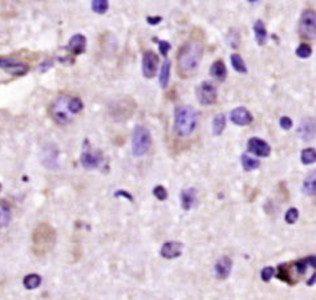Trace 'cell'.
<instances>
[{
    "mask_svg": "<svg viewBox=\"0 0 316 300\" xmlns=\"http://www.w3.org/2000/svg\"><path fill=\"white\" fill-rule=\"evenodd\" d=\"M241 164L245 172H252V170L259 169L260 166V162L258 161L256 158L248 156L247 153L242 154L241 156Z\"/></svg>",
    "mask_w": 316,
    "mask_h": 300,
    "instance_id": "25",
    "label": "cell"
},
{
    "mask_svg": "<svg viewBox=\"0 0 316 300\" xmlns=\"http://www.w3.org/2000/svg\"><path fill=\"white\" fill-rule=\"evenodd\" d=\"M23 284L27 289H35L38 288L39 285L42 284V276L38 274H30L27 275L26 278L23 279Z\"/></svg>",
    "mask_w": 316,
    "mask_h": 300,
    "instance_id": "29",
    "label": "cell"
},
{
    "mask_svg": "<svg viewBox=\"0 0 316 300\" xmlns=\"http://www.w3.org/2000/svg\"><path fill=\"white\" fill-rule=\"evenodd\" d=\"M275 275V268L274 267H264L263 270L260 271V278L263 281H270L272 279V276Z\"/></svg>",
    "mask_w": 316,
    "mask_h": 300,
    "instance_id": "38",
    "label": "cell"
},
{
    "mask_svg": "<svg viewBox=\"0 0 316 300\" xmlns=\"http://www.w3.org/2000/svg\"><path fill=\"white\" fill-rule=\"evenodd\" d=\"M151 146V134L143 125L135 126L132 135V152L135 157H143Z\"/></svg>",
    "mask_w": 316,
    "mask_h": 300,
    "instance_id": "4",
    "label": "cell"
},
{
    "mask_svg": "<svg viewBox=\"0 0 316 300\" xmlns=\"http://www.w3.org/2000/svg\"><path fill=\"white\" fill-rule=\"evenodd\" d=\"M83 109H84V104H83V101H81V98H79V97L69 98V110H71V113L73 114V116L79 114Z\"/></svg>",
    "mask_w": 316,
    "mask_h": 300,
    "instance_id": "33",
    "label": "cell"
},
{
    "mask_svg": "<svg viewBox=\"0 0 316 300\" xmlns=\"http://www.w3.org/2000/svg\"><path fill=\"white\" fill-rule=\"evenodd\" d=\"M42 162L45 168H48L51 170L59 169V149L56 145L49 143L43 149L42 152Z\"/></svg>",
    "mask_w": 316,
    "mask_h": 300,
    "instance_id": "12",
    "label": "cell"
},
{
    "mask_svg": "<svg viewBox=\"0 0 316 300\" xmlns=\"http://www.w3.org/2000/svg\"><path fill=\"white\" fill-rule=\"evenodd\" d=\"M109 10V2L108 0H93L92 2V11L98 15H104Z\"/></svg>",
    "mask_w": 316,
    "mask_h": 300,
    "instance_id": "31",
    "label": "cell"
},
{
    "mask_svg": "<svg viewBox=\"0 0 316 300\" xmlns=\"http://www.w3.org/2000/svg\"><path fill=\"white\" fill-rule=\"evenodd\" d=\"M203 56V44L201 40L192 38L178 51V73L182 77H189L198 69Z\"/></svg>",
    "mask_w": 316,
    "mask_h": 300,
    "instance_id": "1",
    "label": "cell"
},
{
    "mask_svg": "<svg viewBox=\"0 0 316 300\" xmlns=\"http://www.w3.org/2000/svg\"><path fill=\"white\" fill-rule=\"evenodd\" d=\"M299 34L304 39H315L316 15L312 8H307L301 14L299 22Z\"/></svg>",
    "mask_w": 316,
    "mask_h": 300,
    "instance_id": "7",
    "label": "cell"
},
{
    "mask_svg": "<svg viewBox=\"0 0 316 300\" xmlns=\"http://www.w3.org/2000/svg\"><path fill=\"white\" fill-rule=\"evenodd\" d=\"M0 68L12 76H24L30 71L28 65L11 57H0Z\"/></svg>",
    "mask_w": 316,
    "mask_h": 300,
    "instance_id": "10",
    "label": "cell"
},
{
    "mask_svg": "<svg viewBox=\"0 0 316 300\" xmlns=\"http://www.w3.org/2000/svg\"><path fill=\"white\" fill-rule=\"evenodd\" d=\"M0 190H2V185H0Z\"/></svg>",
    "mask_w": 316,
    "mask_h": 300,
    "instance_id": "43",
    "label": "cell"
},
{
    "mask_svg": "<svg viewBox=\"0 0 316 300\" xmlns=\"http://www.w3.org/2000/svg\"><path fill=\"white\" fill-rule=\"evenodd\" d=\"M226 128V116L223 113L214 117L213 120V134L221 135Z\"/></svg>",
    "mask_w": 316,
    "mask_h": 300,
    "instance_id": "27",
    "label": "cell"
},
{
    "mask_svg": "<svg viewBox=\"0 0 316 300\" xmlns=\"http://www.w3.org/2000/svg\"><path fill=\"white\" fill-rule=\"evenodd\" d=\"M67 49L72 55L75 56H79V55H83L85 51H87V38L81 34L73 35L69 42H68Z\"/></svg>",
    "mask_w": 316,
    "mask_h": 300,
    "instance_id": "14",
    "label": "cell"
},
{
    "mask_svg": "<svg viewBox=\"0 0 316 300\" xmlns=\"http://www.w3.org/2000/svg\"><path fill=\"white\" fill-rule=\"evenodd\" d=\"M184 244L177 240L165 242L161 247V256L165 259H176L182 255Z\"/></svg>",
    "mask_w": 316,
    "mask_h": 300,
    "instance_id": "15",
    "label": "cell"
},
{
    "mask_svg": "<svg viewBox=\"0 0 316 300\" xmlns=\"http://www.w3.org/2000/svg\"><path fill=\"white\" fill-rule=\"evenodd\" d=\"M231 270H233V260L229 256H222V258H219L217 260V263H215V276L219 280L229 278V275L231 274Z\"/></svg>",
    "mask_w": 316,
    "mask_h": 300,
    "instance_id": "16",
    "label": "cell"
},
{
    "mask_svg": "<svg viewBox=\"0 0 316 300\" xmlns=\"http://www.w3.org/2000/svg\"><path fill=\"white\" fill-rule=\"evenodd\" d=\"M181 207L185 211L192 210L194 205L197 203V189L196 188H188L181 192Z\"/></svg>",
    "mask_w": 316,
    "mask_h": 300,
    "instance_id": "18",
    "label": "cell"
},
{
    "mask_svg": "<svg viewBox=\"0 0 316 300\" xmlns=\"http://www.w3.org/2000/svg\"><path fill=\"white\" fill-rule=\"evenodd\" d=\"M279 125H280V128H282L283 130H290V129L292 128L293 122L290 117L283 116L280 117V120H279Z\"/></svg>",
    "mask_w": 316,
    "mask_h": 300,
    "instance_id": "39",
    "label": "cell"
},
{
    "mask_svg": "<svg viewBox=\"0 0 316 300\" xmlns=\"http://www.w3.org/2000/svg\"><path fill=\"white\" fill-rule=\"evenodd\" d=\"M210 76L219 81H225L227 77V68L222 60H217L210 67Z\"/></svg>",
    "mask_w": 316,
    "mask_h": 300,
    "instance_id": "21",
    "label": "cell"
},
{
    "mask_svg": "<svg viewBox=\"0 0 316 300\" xmlns=\"http://www.w3.org/2000/svg\"><path fill=\"white\" fill-rule=\"evenodd\" d=\"M276 278L279 280L284 281V283H288V284H295L296 280L292 278V275H291V271H290V264L288 263H282V264H279L278 268H276Z\"/></svg>",
    "mask_w": 316,
    "mask_h": 300,
    "instance_id": "22",
    "label": "cell"
},
{
    "mask_svg": "<svg viewBox=\"0 0 316 300\" xmlns=\"http://www.w3.org/2000/svg\"><path fill=\"white\" fill-rule=\"evenodd\" d=\"M146 22L149 23L150 26L155 27V26H158V24H160V23L162 22V18H161V16H147Z\"/></svg>",
    "mask_w": 316,
    "mask_h": 300,
    "instance_id": "41",
    "label": "cell"
},
{
    "mask_svg": "<svg viewBox=\"0 0 316 300\" xmlns=\"http://www.w3.org/2000/svg\"><path fill=\"white\" fill-rule=\"evenodd\" d=\"M297 135L303 141H311V139L315 138V122H313L312 118L301 120L299 128H297Z\"/></svg>",
    "mask_w": 316,
    "mask_h": 300,
    "instance_id": "17",
    "label": "cell"
},
{
    "mask_svg": "<svg viewBox=\"0 0 316 300\" xmlns=\"http://www.w3.org/2000/svg\"><path fill=\"white\" fill-rule=\"evenodd\" d=\"M55 239H56V234L55 230L47 223H42L38 226V229L35 230L34 233V244L35 250L38 254H45L49 251L55 244Z\"/></svg>",
    "mask_w": 316,
    "mask_h": 300,
    "instance_id": "3",
    "label": "cell"
},
{
    "mask_svg": "<svg viewBox=\"0 0 316 300\" xmlns=\"http://www.w3.org/2000/svg\"><path fill=\"white\" fill-rule=\"evenodd\" d=\"M80 161H81L84 169H100L104 164V156L100 150H96L90 146L89 141L85 139L83 145V152L80 156Z\"/></svg>",
    "mask_w": 316,
    "mask_h": 300,
    "instance_id": "6",
    "label": "cell"
},
{
    "mask_svg": "<svg viewBox=\"0 0 316 300\" xmlns=\"http://www.w3.org/2000/svg\"><path fill=\"white\" fill-rule=\"evenodd\" d=\"M315 278H316V275L312 274L311 279H308V281H307V285H313V284H315Z\"/></svg>",
    "mask_w": 316,
    "mask_h": 300,
    "instance_id": "42",
    "label": "cell"
},
{
    "mask_svg": "<svg viewBox=\"0 0 316 300\" xmlns=\"http://www.w3.org/2000/svg\"><path fill=\"white\" fill-rule=\"evenodd\" d=\"M197 98L201 105H213L218 98V90L210 81H203L197 88Z\"/></svg>",
    "mask_w": 316,
    "mask_h": 300,
    "instance_id": "8",
    "label": "cell"
},
{
    "mask_svg": "<svg viewBox=\"0 0 316 300\" xmlns=\"http://www.w3.org/2000/svg\"><path fill=\"white\" fill-rule=\"evenodd\" d=\"M198 124V112L192 105H178L174 110V131L178 137H189Z\"/></svg>",
    "mask_w": 316,
    "mask_h": 300,
    "instance_id": "2",
    "label": "cell"
},
{
    "mask_svg": "<svg viewBox=\"0 0 316 300\" xmlns=\"http://www.w3.org/2000/svg\"><path fill=\"white\" fill-rule=\"evenodd\" d=\"M158 64H160V57L157 53L151 49L145 51L142 55V75L146 79L154 77L158 71Z\"/></svg>",
    "mask_w": 316,
    "mask_h": 300,
    "instance_id": "9",
    "label": "cell"
},
{
    "mask_svg": "<svg viewBox=\"0 0 316 300\" xmlns=\"http://www.w3.org/2000/svg\"><path fill=\"white\" fill-rule=\"evenodd\" d=\"M114 197H117V198H118V197H124L125 199H128V201H130V202H133V201H134V199H133V197H132V194L126 192V190H116V192H114Z\"/></svg>",
    "mask_w": 316,
    "mask_h": 300,
    "instance_id": "40",
    "label": "cell"
},
{
    "mask_svg": "<svg viewBox=\"0 0 316 300\" xmlns=\"http://www.w3.org/2000/svg\"><path fill=\"white\" fill-rule=\"evenodd\" d=\"M227 44L230 45V48H238L239 47V42H241V38H239V31L237 28H231L227 34Z\"/></svg>",
    "mask_w": 316,
    "mask_h": 300,
    "instance_id": "32",
    "label": "cell"
},
{
    "mask_svg": "<svg viewBox=\"0 0 316 300\" xmlns=\"http://www.w3.org/2000/svg\"><path fill=\"white\" fill-rule=\"evenodd\" d=\"M295 53H296V56L300 57V59H308V57L311 56V53H312V48H311L308 44H300L296 48Z\"/></svg>",
    "mask_w": 316,
    "mask_h": 300,
    "instance_id": "34",
    "label": "cell"
},
{
    "mask_svg": "<svg viewBox=\"0 0 316 300\" xmlns=\"http://www.w3.org/2000/svg\"><path fill=\"white\" fill-rule=\"evenodd\" d=\"M254 34H255L256 43H258L260 47H263V45L267 43L268 34L263 20H256V22L254 23Z\"/></svg>",
    "mask_w": 316,
    "mask_h": 300,
    "instance_id": "20",
    "label": "cell"
},
{
    "mask_svg": "<svg viewBox=\"0 0 316 300\" xmlns=\"http://www.w3.org/2000/svg\"><path fill=\"white\" fill-rule=\"evenodd\" d=\"M154 42L158 43V48H160V52H161V55L164 57L168 56V53H169V51L172 49V44H170L169 42H165V40H157V39H154Z\"/></svg>",
    "mask_w": 316,
    "mask_h": 300,
    "instance_id": "37",
    "label": "cell"
},
{
    "mask_svg": "<svg viewBox=\"0 0 316 300\" xmlns=\"http://www.w3.org/2000/svg\"><path fill=\"white\" fill-rule=\"evenodd\" d=\"M69 96H61L56 98L49 108V113L57 124H69L73 118V114L69 110Z\"/></svg>",
    "mask_w": 316,
    "mask_h": 300,
    "instance_id": "5",
    "label": "cell"
},
{
    "mask_svg": "<svg viewBox=\"0 0 316 300\" xmlns=\"http://www.w3.org/2000/svg\"><path fill=\"white\" fill-rule=\"evenodd\" d=\"M12 219L11 209L4 201H0V229L7 227Z\"/></svg>",
    "mask_w": 316,
    "mask_h": 300,
    "instance_id": "24",
    "label": "cell"
},
{
    "mask_svg": "<svg viewBox=\"0 0 316 300\" xmlns=\"http://www.w3.org/2000/svg\"><path fill=\"white\" fill-rule=\"evenodd\" d=\"M300 160L303 165H312L316 161V150L315 147H305L301 150Z\"/></svg>",
    "mask_w": 316,
    "mask_h": 300,
    "instance_id": "28",
    "label": "cell"
},
{
    "mask_svg": "<svg viewBox=\"0 0 316 300\" xmlns=\"http://www.w3.org/2000/svg\"><path fill=\"white\" fill-rule=\"evenodd\" d=\"M170 71H172V61L165 60L164 64L161 65V71H160V85L162 89H165L170 80Z\"/></svg>",
    "mask_w": 316,
    "mask_h": 300,
    "instance_id": "23",
    "label": "cell"
},
{
    "mask_svg": "<svg viewBox=\"0 0 316 300\" xmlns=\"http://www.w3.org/2000/svg\"><path fill=\"white\" fill-rule=\"evenodd\" d=\"M301 192L304 193L308 197H313L316 193V176L315 173H311V176H308L304 180L303 185H301Z\"/></svg>",
    "mask_w": 316,
    "mask_h": 300,
    "instance_id": "26",
    "label": "cell"
},
{
    "mask_svg": "<svg viewBox=\"0 0 316 300\" xmlns=\"http://www.w3.org/2000/svg\"><path fill=\"white\" fill-rule=\"evenodd\" d=\"M230 60H231V65L238 73H247V68H246L245 61L241 57V55H238V53H233L231 56H230Z\"/></svg>",
    "mask_w": 316,
    "mask_h": 300,
    "instance_id": "30",
    "label": "cell"
},
{
    "mask_svg": "<svg viewBox=\"0 0 316 300\" xmlns=\"http://www.w3.org/2000/svg\"><path fill=\"white\" fill-rule=\"evenodd\" d=\"M291 266L295 267L297 275H303V274H305V271L308 270V267L315 268L316 258L313 255H311V256H307V258L299 259V260H296V262H293Z\"/></svg>",
    "mask_w": 316,
    "mask_h": 300,
    "instance_id": "19",
    "label": "cell"
},
{
    "mask_svg": "<svg viewBox=\"0 0 316 300\" xmlns=\"http://www.w3.org/2000/svg\"><path fill=\"white\" fill-rule=\"evenodd\" d=\"M153 195L158 201H165V199H168V190L161 185H158V186L153 189Z\"/></svg>",
    "mask_w": 316,
    "mask_h": 300,
    "instance_id": "36",
    "label": "cell"
},
{
    "mask_svg": "<svg viewBox=\"0 0 316 300\" xmlns=\"http://www.w3.org/2000/svg\"><path fill=\"white\" fill-rule=\"evenodd\" d=\"M230 120L231 122L238 126H247V125L252 124L254 117H252L251 112L245 106H238V108L233 109L230 113Z\"/></svg>",
    "mask_w": 316,
    "mask_h": 300,
    "instance_id": "13",
    "label": "cell"
},
{
    "mask_svg": "<svg viewBox=\"0 0 316 300\" xmlns=\"http://www.w3.org/2000/svg\"><path fill=\"white\" fill-rule=\"evenodd\" d=\"M284 219H286V222L288 223V225H295L297 219H299V211H297V209H295V207H291V209H288V210H287V213H286V217H284Z\"/></svg>",
    "mask_w": 316,
    "mask_h": 300,
    "instance_id": "35",
    "label": "cell"
},
{
    "mask_svg": "<svg viewBox=\"0 0 316 300\" xmlns=\"http://www.w3.org/2000/svg\"><path fill=\"white\" fill-rule=\"evenodd\" d=\"M247 152L252 153L256 157L266 158L270 156L271 146L264 139L259 138V137H251L247 141Z\"/></svg>",
    "mask_w": 316,
    "mask_h": 300,
    "instance_id": "11",
    "label": "cell"
}]
</instances>
